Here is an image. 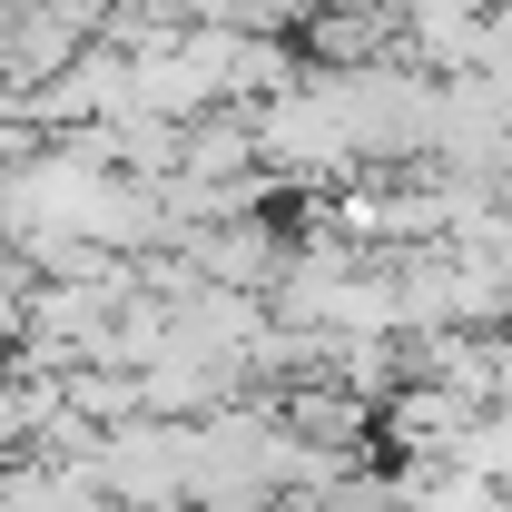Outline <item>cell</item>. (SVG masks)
<instances>
[{"label": "cell", "instance_id": "obj_2", "mask_svg": "<svg viewBox=\"0 0 512 512\" xmlns=\"http://www.w3.org/2000/svg\"><path fill=\"white\" fill-rule=\"evenodd\" d=\"M286 247H296V227H276V207H266V217H227V227H178V237H168V256L188 266L197 286H227V296H276Z\"/></svg>", "mask_w": 512, "mask_h": 512}, {"label": "cell", "instance_id": "obj_5", "mask_svg": "<svg viewBox=\"0 0 512 512\" xmlns=\"http://www.w3.org/2000/svg\"><path fill=\"white\" fill-rule=\"evenodd\" d=\"M503 227H512V178H503Z\"/></svg>", "mask_w": 512, "mask_h": 512}, {"label": "cell", "instance_id": "obj_4", "mask_svg": "<svg viewBox=\"0 0 512 512\" xmlns=\"http://www.w3.org/2000/svg\"><path fill=\"white\" fill-rule=\"evenodd\" d=\"M316 10H394V0H316Z\"/></svg>", "mask_w": 512, "mask_h": 512}, {"label": "cell", "instance_id": "obj_1", "mask_svg": "<svg viewBox=\"0 0 512 512\" xmlns=\"http://www.w3.org/2000/svg\"><path fill=\"white\" fill-rule=\"evenodd\" d=\"M325 119L345 138L355 178H414L434 158V79L414 60H365V69H306Z\"/></svg>", "mask_w": 512, "mask_h": 512}, {"label": "cell", "instance_id": "obj_6", "mask_svg": "<svg viewBox=\"0 0 512 512\" xmlns=\"http://www.w3.org/2000/svg\"><path fill=\"white\" fill-rule=\"evenodd\" d=\"M503 512H512V483H503Z\"/></svg>", "mask_w": 512, "mask_h": 512}, {"label": "cell", "instance_id": "obj_3", "mask_svg": "<svg viewBox=\"0 0 512 512\" xmlns=\"http://www.w3.org/2000/svg\"><path fill=\"white\" fill-rule=\"evenodd\" d=\"M168 178H188V188H237V178H266L256 168V128L247 109H207V119L178 128V168Z\"/></svg>", "mask_w": 512, "mask_h": 512}]
</instances>
